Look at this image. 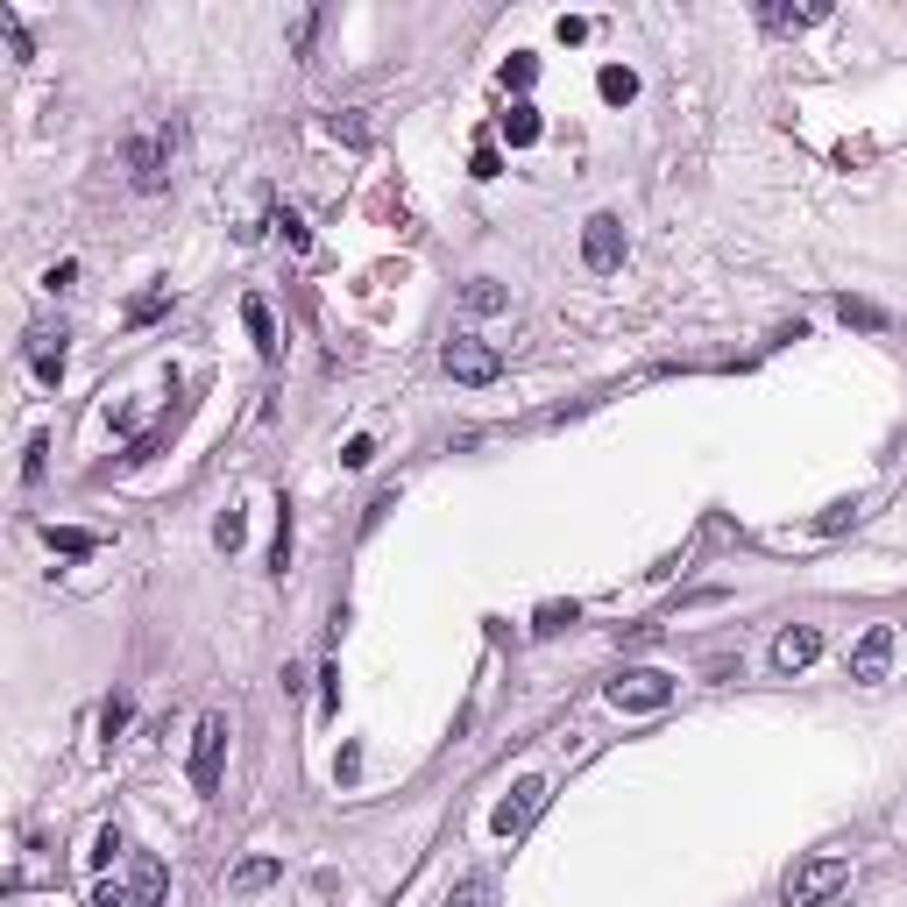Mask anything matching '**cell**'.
Listing matches in <instances>:
<instances>
[{"label": "cell", "mask_w": 907, "mask_h": 907, "mask_svg": "<svg viewBox=\"0 0 907 907\" xmlns=\"http://www.w3.org/2000/svg\"><path fill=\"white\" fill-rule=\"evenodd\" d=\"M171 142H177L171 128H149V135L128 142V185L135 192H163L171 185Z\"/></svg>", "instance_id": "6da1fadb"}, {"label": "cell", "mask_w": 907, "mask_h": 907, "mask_svg": "<svg viewBox=\"0 0 907 907\" xmlns=\"http://www.w3.org/2000/svg\"><path fill=\"white\" fill-rule=\"evenodd\" d=\"M843 880H851V858H837V851L808 858V865H794V872H788V907H815V900H829Z\"/></svg>", "instance_id": "7a4b0ae2"}, {"label": "cell", "mask_w": 907, "mask_h": 907, "mask_svg": "<svg viewBox=\"0 0 907 907\" xmlns=\"http://www.w3.org/2000/svg\"><path fill=\"white\" fill-rule=\"evenodd\" d=\"M220 759H227V716L206 709L199 731H192V788L199 794H220Z\"/></svg>", "instance_id": "3957f363"}, {"label": "cell", "mask_w": 907, "mask_h": 907, "mask_svg": "<svg viewBox=\"0 0 907 907\" xmlns=\"http://www.w3.org/2000/svg\"><path fill=\"white\" fill-rule=\"evenodd\" d=\"M440 361H447L454 383H496V376H504V355H496L490 341H475V334H454Z\"/></svg>", "instance_id": "277c9868"}, {"label": "cell", "mask_w": 907, "mask_h": 907, "mask_svg": "<svg viewBox=\"0 0 907 907\" xmlns=\"http://www.w3.org/2000/svg\"><path fill=\"white\" fill-rule=\"evenodd\" d=\"M582 263L596 269V277H610V269L624 263V220H617V214H588V227H582Z\"/></svg>", "instance_id": "5b68a950"}, {"label": "cell", "mask_w": 907, "mask_h": 907, "mask_svg": "<svg viewBox=\"0 0 907 907\" xmlns=\"http://www.w3.org/2000/svg\"><path fill=\"white\" fill-rule=\"evenodd\" d=\"M539 808H547V780H539V773H525L518 788H510V801L496 808V837H525Z\"/></svg>", "instance_id": "8992f818"}, {"label": "cell", "mask_w": 907, "mask_h": 907, "mask_svg": "<svg viewBox=\"0 0 907 907\" xmlns=\"http://www.w3.org/2000/svg\"><path fill=\"white\" fill-rule=\"evenodd\" d=\"M610 702L617 709H667L674 702V674H624V680H610Z\"/></svg>", "instance_id": "52a82bcc"}, {"label": "cell", "mask_w": 907, "mask_h": 907, "mask_svg": "<svg viewBox=\"0 0 907 907\" xmlns=\"http://www.w3.org/2000/svg\"><path fill=\"white\" fill-rule=\"evenodd\" d=\"M894 624H865V639L851 645V680H886V667H894Z\"/></svg>", "instance_id": "ba28073f"}, {"label": "cell", "mask_w": 907, "mask_h": 907, "mask_svg": "<svg viewBox=\"0 0 907 907\" xmlns=\"http://www.w3.org/2000/svg\"><path fill=\"white\" fill-rule=\"evenodd\" d=\"M171 900V872H163V858L135 851L128 858V907H163Z\"/></svg>", "instance_id": "9c48e42d"}, {"label": "cell", "mask_w": 907, "mask_h": 907, "mask_svg": "<svg viewBox=\"0 0 907 907\" xmlns=\"http://www.w3.org/2000/svg\"><path fill=\"white\" fill-rule=\"evenodd\" d=\"M815 653H823V631H815V624H788V631L773 639V667H780V674L815 667Z\"/></svg>", "instance_id": "30bf717a"}, {"label": "cell", "mask_w": 907, "mask_h": 907, "mask_svg": "<svg viewBox=\"0 0 907 907\" xmlns=\"http://www.w3.org/2000/svg\"><path fill=\"white\" fill-rule=\"evenodd\" d=\"M22 355H28V369H36L43 383H57V376H65V326H28Z\"/></svg>", "instance_id": "8fae6325"}, {"label": "cell", "mask_w": 907, "mask_h": 907, "mask_svg": "<svg viewBox=\"0 0 907 907\" xmlns=\"http://www.w3.org/2000/svg\"><path fill=\"white\" fill-rule=\"evenodd\" d=\"M539 135H547V120H539V107H532V100H518V107L504 114V142H510V149H532Z\"/></svg>", "instance_id": "7c38bea8"}, {"label": "cell", "mask_w": 907, "mask_h": 907, "mask_svg": "<svg viewBox=\"0 0 907 907\" xmlns=\"http://www.w3.org/2000/svg\"><path fill=\"white\" fill-rule=\"evenodd\" d=\"M241 320H249V334H255V355L277 361V320H269L263 298H241Z\"/></svg>", "instance_id": "4fadbf2b"}, {"label": "cell", "mask_w": 907, "mask_h": 907, "mask_svg": "<svg viewBox=\"0 0 907 907\" xmlns=\"http://www.w3.org/2000/svg\"><path fill=\"white\" fill-rule=\"evenodd\" d=\"M837 320L843 326H858V334H886V306H872V298H837Z\"/></svg>", "instance_id": "5bb4252c"}, {"label": "cell", "mask_w": 907, "mask_h": 907, "mask_svg": "<svg viewBox=\"0 0 907 907\" xmlns=\"http://www.w3.org/2000/svg\"><path fill=\"white\" fill-rule=\"evenodd\" d=\"M277 858H241V865H234V880H227V886H234V894H263V886H277Z\"/></svg>", "instance_id": "9a60e30c"}, {"label": "cell", "mask_w": 907, "mask_h": 907, "mask_svg": "<svg viewBox=\"0 0 907 907\" xmlns=\"http://www.w3.org/2000/svg\"><path fill=\"white\" fill-rule=\"evenodd\" d=\"M461 306H468V312H504V306H510V291H504V284H496V277H468Z\"/></svg>", "instance_id": "2e32d148"}, {"label": "cell", "mask_w": 907, "mask_h": 907, "mask_svg": "<svg viewBox=\"0 0 907 907\" xmlns=\"http://www.w3.org/2000/svg\"><path fill=\"white\" fill-rule=\"evenodd\" d=\"M596 93H602V100H610V107H624V100H631V93H639V79H631V71H624V65H602V71H596Z\"/></svg>", "instance_id": "e0dca14e"}, {"label": "cell", "mask_w": 907, "mask_h": 907, "mask_svg": "<svg viewBox=\"0 0 907 907\" xmlns=\"http://www.w3.org/2000/svg\"><path fill=\"white\" fill-rule=\"evenodd\" d=\"M490 894H496V886L482 880V872H468L461 886H447V900H440V907H490Z\"/></svg>", "instance_id": "ac0fdd59"}, {"label": "cell", "mask_w": 907, "mask_h": 907, "mask_svg": "<svg viewBox=\"0 0 907 907\" xmlns=\"http://www.w3.org/2000/svg\"><path fill=\"white\" fill-rule=\"evenodd\" d=\"M50 547H57V553H71V561H85L100 539H93V532H79V525H50Z\"/></svg>", "instance_id": "d6986e66"}, {"label": "cell", "mask_w": 907, "mask_h": 907, "mask_svg": "<svg viewBox=\"0 0 907 907\" xmlns=\"http://www.w3.org/2000/svg\"><path fill=\"white\" fill-rule=\"evenodd\" d=\"M823 0H815V8H766V28H808V22H823Z\"/></svg>", "instance_id": "ffe728a7"}, {"label": "cell", "mask_w": 907, "mask_h": 907, "mask_svg": "<svg viewBox=\"0 0 907 907\" xmlns=\"http://www.w3.org/2000/svg\"><path fill=\"white\" fill-rule=\"evenodd\" d=\"M532 79H539V57H510V65H504V85H510V93H532Z\"/></svg>", "instance_id": "44dd1931"}, {"label": "cell", "mask_w": 907, "mask_h": 907, "mask_svg": "<svg viewBox=\"0 0 907 907\" xmlns=\"http://www.w3.org/2000/svg\"><path fill=\"white\" fill-rule=\"evenodd\" d=\"M241 539H249V518H241V510H227V518L214 525V547H220V553H234Z\"/></svg>", "instance_id": "7402d4cb"}, {"label": "cell", "mask_w": 907, "mask_h": 907, "mask_svg": "<svg viewBox=\"0 0 907 907\" xmlns=\"http://www.w3.org/2000/svg\"><path fill=\"white\" fill-rule=\"evenodd\" d=\"M269 567H291V510H277V547H269Z\"/></svg>", "instance_id": "603a6c76"}, {"label": "cell", "mask_w": 907, "mask_h": 907, "mask_svg": "<svg viewBox=\"0 0 907 907\" xmlns=\"http://www.w3.org/2000/svg\"><path fill=\"white\" fill-rule=\"evenodd\" d=\"M120 851H128V843H120V829L107 823V829H100V837H93V865H114Z\"/></svg>", "instance_id": "cb8c5ba5"}, {"label": "cell", "mask_w": 907, "mask_h": 907, "mask_svg": "<svg viewBox=\"0 0 907 907\" xmlns=\"http://www.w3.org/2000/svg\"><path fill=\"white\" fill-rule=\"evenodd\" d=\"M100 731H107V737H114V731H128V694H114V702L100 709Z\"/></svg>", "instance_id": "d4e9b609"}, {"label": "cell", "mask_w": 907, "mask_h": 907, "mask_svg": "<svg viewBox=\"0 0 907 907\" xmlns=\"http://www.w3.org/2000/svg\"><path fill=\"white\" fill-rule=\"evenodd\" d=\"M163 306H171V291H149V298H135V306H128V320H157Z\"/></svg>", "instance_id": "484cf974"}, {"label": "cell", "mask_w": 907, "mask_h": 907, "mask_svg": "<svg viewBox=\"0 0 907 907\" xmlns=\"http://www.w3.org/2000/svg\"><path fill=\"white\" fill-rule=\"evenodd\" d=\"M561 624H574V602H547V610H539V631H561Z\"/></svg>", "instance_id": "4316f807"}, {"label": "cell", "mask_w": 907, "mask_h": 907, "mask_svg": "<svg viewBox=\"0 0 907 907\" xmlns=\"http://www.w3.org/2000/svg\"><path fill=\"white\" fill-rule=\"evenodd\" d=\"M369 454H376V440H369V433H355V440H347V454H341V461H347V468H369Z\"/></svg>", "instance_id": "83f0119b"}, {"label": "cell", "mask_w": 907, "mask_h": 907, "mask_svg": "<svg viewBox=\"0 0 907 907\" xmlns=\"http://www.w3.org/2000/svg\"><path fill=\"white\" fill-rule=\"evenodd\" d=\"M93 907H128V886H114V880H100V886H93Z\"/></svg>", "instance_id": "f1b7e54d"}, {"label": "cell", "mask_w": 907, "mask_h": 907, "mask_svg": "<svg viewBox=\"0 0 907 907\" xmlns=\"http://www.w3.org/2000/svg\"><path fill=\"white\" fill-rule=\"evenodd\" d=\"M71 284H79V263H57L50 277H43V291H71Z\"/></svg>", "instance_id": "f546056e"}]
</instances>
